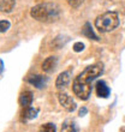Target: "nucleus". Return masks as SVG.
Here are the masks:
<instances>
[{
	"label": "nucleus",
	"instance_id": "obj_1",
	"mask_svg": "<svg viewBox=\"0 0 125 132\" xmlns=\"http://www.w3.org/2000/svg\"><path fill=\"white\" fill-rule=\"evenodd\" d=\"M104 72L102 64H94V65L87 66L78 76L73 79L72 91L78 98L85 101L89 98L91 94V83L101 76Z\"/></svg>",
	"mask_w": 125,
	"mask_h": 132
},
{
	"label": "nucleus",
	"instance_id": "obj_2",
	"mask_svg": "<svg viewBox=\"0 0 125 132\" xmlns=\"http://www.w3.org/2000/svg\"><path fill=\"white\" fill-rule=\"evenodd\" d=\"M30 16L34 19L43 23H52L59 19L60 9L57 4L43 3L38 4L30 10Z\"/></svg>",
	"mask_w": 125,
	"mask_h": 132
},
{
	"label": "nucleus",
	"instance_id": "obj_3",
	"mask_svg": "<svg viewBox=\"0 0 125 132\" xmlns=\"http://www.w3.org/2000/svg\"><path fill=\"white\" fill-rule=\"evenodd\" d=\"M119 25L118 13L114 11H108L105 13L97 16L95 19V27L100 32H110L113 31Z\"/></svg>",
	"mask_w": 125,
	"mask_h": 132
},
{
	"label": "nucleus",
	"instance_id": "obj_4",
	"mask_svg": "<svg viewBox=\"0 0 125 132\" xmlns=\"http://www.w3.org/2000/svg\"><path fill=\"white\" fill-rule=\"evenodd\" d=\"M58 100H59V103L65 111L67 112H73L77 108L76 102L73 101V98L67 95L66 93H59L58 94Z\"/></svg>",
	"mask_w": 125,
	"mask_h": 132
},
{
	"label": "nucleus",
	"instance_id": "obj_5",
	"mask_svg": "<svg viewBox=\"0 0 125 132\" xmlns=\"http://www.w3.org/2000/svg\"><path fill=\"white\" fill-rule=\"evenodd\" d=\"M47 80L48 78L45 76H42V75H35V76H29L27 78V82L30 83L31 85H34L35 88H37V89H42V88L46 87V84H47Z\"/></svg>",
	"mask_w": 125,
	"mask_h": 132
},
{
	"label": "nucleus",
	"instance_id": "obj_6",
	"mask_svg": "<svg viewBox=\"0 0 125 132\" xmlns=\"http://www.w3.org/2000/svg\"><path fill=\"white\" fill-rule=\"evenodd\" d=\"M71 73H70V71H65V72H61L58 76V78H57L56 80V87L58 88V89H65V88L69 87V83L70 80H71Z\"/></svg>",
	"mask_w": 125,
	"mask_h": 132
},
{
	"label": "nucleus",
	"instance_id": "obj_7",
	"mask_svg": "<svg viewBox=\"0 0 125 132\" xmlns=\"http://www.w3.org/2000/svg\"><path fill=\"white\" fill-rule=\"evenodd\" d=\"M95 89H96V95L99 97L107 98L108 96H110V94H111L110 88H108V85L106 84V82H104V80H99L96 83Z\"/></svg>",
	"mask_w": 125,
	"mask_h": 132
},
{
	"label": "nucleus",
	"instance_id": "obj_8",
	"mask_svg": "<svg viewBox=\"0 0 125 132\" xmlns=\"http://www.w3.org/2000/svg\"><path fill=\"white\" fill-rule=\"evenodd\" d=\"M57 64H58V59H57L56 56H48V58H46V60L42 63V70H43V72H52L54 71L57 67Z\"/></svg>",
	"mask_w": 125,
	"mask_h": 132
},
{
	"label": "nucleus",
	"instance_id": "obj_9",
	"mask_svg": "<svg viewBox=\"0 0 125 132\" xmlns=\"http://www.w3.org/2000/svg\"><path fill=\"white\" fill-rule=\"evenodd\" d=\"M18 101H19V104L23 108L31 106V103H33V94H31V91H29V90L23 91L19 95V100Z\"/></svg>",
	"mask_w": 125,
	"mask_h": 132
},
{
	"label": "nucleus",
	"instance_id": "obj_10",
	"mask_svg": "<svg viewBox=\"0 0 125 132\" xmlns=\"http://www.w3.org/2000/svg\"><path fill=\"white\" fill-rule=\"evenodd\" d=\"M38 113V109L33 107H24L23 112H22V120H31V119L36 118V115Z\"/></svg>",
	"mask_w": 125,
	"mask_h": 132
},
{
	"label": "nucleus",
	"instance_id": "obj_11",
	"mask_svg": "<svg viewBox=\"0 0 125 132\" xmlns=\"http://www.w3.org/2000/svg\"><path fill=\"white\" fill-rule=\"evenodd\" d=\"M82 34L85 36V37L90 38V40H94V41H99V36H97L95 32H94L93 28H91L90 23H85L84 27L82 28Z\"/></svg>",
	"mask_w": 125,
	"mask_h": 132
},
{
	"label": "nucleus",
	"instance_id": "obj_12",
	"mask_svg": "<svg viewBox=\"0 0 125 132\" xmlns=\"http://www.w3.org/2000/svg\"><path fill=\"white\" fill-rule=\"evenodd\" d=\"M14 4H16L14 0H0V11L10 13L11 11L13 10Z\"/></svg>",
	"mask_w": 125,
	"mask_h": 132
},
{
	"label": "nucleus",
	"instance_id": "obj_13",
	"mask_svg": "<svg viewBox=\"0 0 125 132\" xmlns=\"http://www.w3.org/2000/svg\"><path fill=\"white\" fill-rule=\"evenodd\" d=\"M60 132H80L77 125L72 120H66L61 126V131Z\"/></svg>",
	"mask_w": 125,
	"mask_h": 132
},
{
	"label": "nucleus",
	"instance_id": "obj_14",
	"mask_svg": "<svg viewBox=\"0 0 125 132\" xmlns=\"http://www.w3.org/2000/svg\"><path fill=\"white\" fill-rule=\"evenodd\" d=\"M38 132H57V127L53 122H47V124L41 125Z\"/></svg>",
	"mask_w": 125,
	"mask_h": 132
},
{
	"label": "nucleus",
	"instance_id": "obj_15",
	"mask_svg": "<svg viewBox=\"0 0 125 132\" xmlns=\"http://www.w3.org/2000/svg\"><path fill=\"white\" fill-rule=\"evenodd\" d=\"M11 24L10 22L6 21V19H4V21H0V32H5L7 31L9 29H10Z\"/></svg>",
	"mask_w": 125,
	"mask_h": 132
},
{
	"label": "nucleus",
	"instance_id": "obj_16",
	"mask_svg": "<svg viewBox=\"0 0 125 132\" xmlns=\"http://www.w3.org/2000/svg\"><path fill=\"white\" fill-rule=\"evenodd\" d=\"M66 1H67V4H69L72 9H77V7H80L81 5L84 3V0H66Z\"/></svg>",
	"mask_w": 125,
	"mask_h": 132
},
{
	"label": "nucleus",
	"instance_id": "obj_17",
	"mask_svg": "<svg viewBox=\"0 0 125 132\" xmlns=\"http://www.w3.org/2000/svg\"><path fill=\"white\" fill-rule=\"evenodd\" d=\"M83 49H84V43H82V42H76V43L73 45V51L76 53L82 52Z\"/></svg>",
	"mask_w": 125,
	"mask_h": 132
},
{
	"label": "nucleus",
	"instance_id": "obj_18",
	"mask_svg": "<svg viewBox=\"0 0 125 132\" xmlns=\"http://www.w3.org/2000/svg\"><path fill=\"white\" fill-rule=\"evenodd\" d=\"M87 113H88V109L85 107H82L80 109V117H84V115L87 114Z\"/></svg>",
	"mask_w": 125,
	"mask_h": 132
},
{
	"label": "nucleus",
	"instance_id": "obj_19",
	"mask_svg": "<svg viewBox=\"0 0 125 132\" xmlns=\"http://www.w3.org/2000/svg\"><path fill=\"white\" fill-rule=\"evenodd\" d=\"M4 71V63H3V60L0 59V73Z\"/></svg>",
	"mask_w": 125,
	"mask_h": 132
},
{
	"label": "nucleus",
	"instance_id": "obj_20",
	"mask_svg": "<svg viewBox=\"0 0 125 132\" xmlns=\"http://www.w3.org/2000/svg\"><path fill=\"white\" fill-rule=\"evenodd\" d=\"M124 132H125V131H124Z\"/></svg>",
	"mask_w": 125,
	"mask_h": 132
}]
</instances>
